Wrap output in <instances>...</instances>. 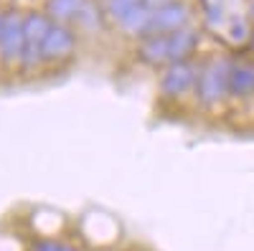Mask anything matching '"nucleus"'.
I'll return each mask as SVG.
<instances>
[{
  "label": "nucleus",
  "mask_w": 254,
  "mask_h": 251,
  "mask_svg": "<svg viewBox=\"0 0 254 251\" xmlns=\"http://www.w3.org/2000/svg\"><path fill=\"white\" fill-rule=\"evenodd\" d=\"M229 64H211L203 69L201 79H198V99L206 107L219 104L226 94H229Z\"/></svg>",
  "instance_id": "obj_1"
},
{
  "label": "nucleus",
  "mask_w": 254,
  "mask_h": 251,
  "mask_svg": "<svg viewBox=\"0 0 254 251\" xmlns=\"http://www.w3.org/2000/svg\"><path fill=\"white\" fill-rule=\"evenodd\" d=\"M190 84H193V69H190V64H186V61H176V64L168 66L163 81H160V89L165 97H181L190 89Z\"/></svg>",
  "instance_id": "obj_2"
},
{
  "label": "nucleus",
  "mask_w": 254,
  "mask_h": 251,
  "mask_svg": "<svg viewBox=\"0 0 254 251\" xmlns=\"http://www.w3.org/2000/svg\"><path fill=\"white\" fill-rule=\"evenodd\" d=\"M0 49H3V56L10 61V58H18L26 49V33H23V26H20L18 18H8L5 26H3V33H0Z\"/></svg>",
  "instance_id": "obj_3"
},
{
  "label": "nucleus",
  "mask_w": 254,
  "mask_h": 251,
  "mask_svg": "<svg viewBox=\"0 0 254 251\" xmlns=\"http://www.w3.org/2000/svg\"><path fill=\"white\" fill-rule=\"evenodd\" d=\"M254 94V64H234L229 69V97L247 99Z\"/></svg>",
  "instance_id": "obj_4"
},
{
  "label": "nucleus",
  "mask_w": 254,
  "mask_h": 251,
  "mask_svg": "<svg viewBox=\"0 0 254 251\" xmlns=\"http://www.w3.org/2000/svg\"><path fill=\"white\" fill-rule=\"evenodd\" d=\"M71 49V36L66 28H51L46 33V41H44V56L49 58H59L64 53H69Z\"/></svg>",
  "instance_id": "obj_5"
},
{
  "label": "nucleus",
  "mask_w": 254,
  "mask_h": 251,
  "mask_svg": "<svg viewBox=\"0 0 254 251\" xmlns=\"http://www.w3.org/2000/svg\"><path fill=\"white\" fill-rule=\"evenodd\" d=\"M186 18L183 5H165L153 15V28H178Z\"/></svg>",
  "instance_id": "obj_6"
},
{
  "label": "nucleus",
  "mask_w": 254,
  "mask_h": 251,
  "mask_svg": "<svg viewBox=\"0 0 254 251\" xmlns=\"http://www.w3.org/2000/svg\"><path fill=\"white\" fill-rule=\"evenodd\" d=\"M142 53H145L147 61H163V58L171 56V44H168V38L155 36V38H150V41L145 44Z\"/></svg>",
  "instance_id": "obj_7"
},
{
  "label": "nucleus",
  "mask_w": 254,
  "mask_h": 251,
  "mask_svg": "<svg viewBox=\"0 0 254 251\" xmlns=\"http://www.w3.org/2000/svg\"><path fill=\"white\" fill-rule=\"evenodd\" d=\"M168 44H171V58H181L183 53L190 51V44H193V33L190 31H178L168 38Z\"/></svg>",
  "instance_id": "obj_8"
},
{
  "label": "nucleus",
  "mask_w": 254,
  "mask_h": 251,
  "mask_svg": "<svg viewBox=\"0 0 254 251\" xmlns=\"http://www.w3.org/2000/svg\"><path fill=\"white\" fill-rule=\"evenodd\" d=\"M33 251H76L74 246L69 244H61V241H51V239H44V241H38Z\"/></svg>",
  "instance_id": "obj_9"
},
{
  "label": "nucleus",
  "mask_w": 254,
  "mask_h": 251,
  "mask_svg": "<svg viewBox=\"0 0 254 251\" xmlns=\"http://www.w3.org/2000/svg\"><path fill=\"white\" fill-rule=\"evenodd\" d=\"M54 13H59V15H69L74 8H76V0H54Z\"/></svg>",
  "instance_id": "obj_10"
},
{
  "label": "nucleus",
  "mask_w": 254,
  "mask_h": 251,
  "mask_svg": "<svg viewBox=\"0 0 254 251\" xmlns=\"http://www.w3.org/2000/svg\"><path fill=\"white\" fill-rule=\"evenodd\" d=\"M252 18H254V5H252Z\"/></svg>",
  "instance_id": "obj_11"
},
{
  "label": "nucleus",
  "mask_w": 254,
  "mask_h": 251,
  "mask_svg": "<svg viewBox=\"0 0 254 251\" xmlns=\"http://www.w3.org/2000/svg\"><path fill=\"white\" fill-rule=\"evenodd\" d=\"M252 46H254V38H252Z\"/></svg>",
  "instance_id": "obj_12"
}]
</instances>
